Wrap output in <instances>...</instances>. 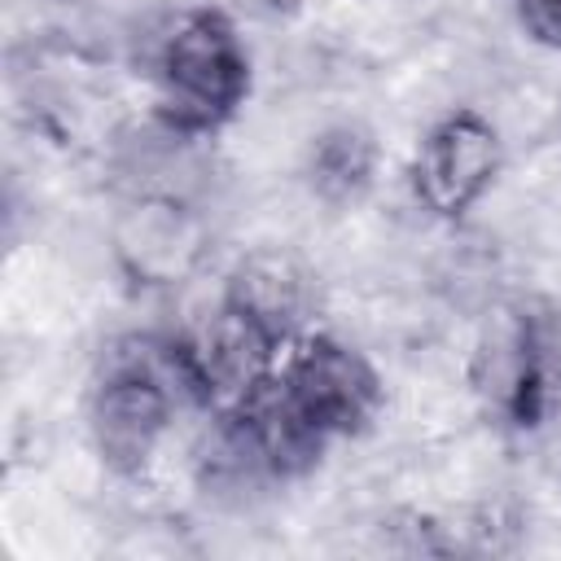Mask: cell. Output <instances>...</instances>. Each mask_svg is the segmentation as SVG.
<instances>
[{
    "label": "cell",
    "mask_w": 561,
    "mask_h": 561,
    "mask_svg": "<svg viewBox=\"0 0 561 561\" xmlns=\"http://www.w3.org/2000/svg\"><path fill=\"white\" fill-rule=\"evenodd\" d=\"M250 88V57L219 9L180 13L153 48V96L171 131L219 127Z\"/></svg>",
    "instance_id": "6da1fadb"
},
{
    "label": "cell",
    "mask_w": 561,
    "mask_h": 561,
    "mask_svg": "<svg viewBox=\"0 0 561 561\" xmlns=\"http://www.w3.org/2000/svg\"><path fill=\"white\" fill-rule=\"evenodd\" d=\"M272 386L320 438L359 430L373 416L377 394H381L377 373L355 346L329 333H311V329L285 342Z\"/></svg>",
    "instance_id": "7a4b0ae2"
},
{
    "label": "cell",
    "mask_w": 561,
    "mask_h": 561,
    "mask_svg": "<svg viewBox=\"0 0 561 561\" xmlns=\"http://www.w3.org/2000/svg\"><path fill=\"white\" fill-rule=\"evenodd\" d=\"M495 175H500V136L473 110H456L438 118L425 131L412 162L416 197L447 219L478 206L482 193L495 184Z\"/></svg>",
    "instance_id": "3957f363"
},
{
    "label": "cell",
    "mask_w": 561,
    "mask_h": 561,
    "mask_svg": "<svg viewBox=\"0 0 561 561\" xmlns=\"http://www.w3.org/2000/svg\"><path fill=\"white\" fill-rule=\"evenodd\" d=\"M114 254L140 285H175L202 254V228L171 193L136 197L114 228Z\"/></svg>",
    "instance_id": "277c9868"
},
{
    "label": "cell",
    "mask_w": 561,
    "mask_h": 561,
    "mask_svg": "<svg viewBox=\"0 0 561 561\" xmlns=\"http://www.w3.org/2000/svg\"><path fill=\"white\" fill-rule=\"evenodd\" d=\"M224 294L237 307H245L254 320H263L272 333H280L285 342L294 333H302L298 320H302V302H307V280H302V272L285 254H254V259H245L232 272V280L224 285Z\"/></svg>",
    "instance_id": "5b68a950"
},
{
    "label": "cell",
    "mask_w": 561,
    "mask_h": 561,
    "mask_svg": "<svg viewBox=\"0 0 561 561\" xmlns=\"http://www.w3.org/2000/svg\"><path fill=\"white\" fill-rule=\"evenodd\" d=\"M373 175V145L364 131H329L320 145H316V184L329 193V197H351L368 184Z\"/></svg>",
    "instance_id": "8992f818"
},
{
    "label": "cell",
    "mask_w": 561,
    "mask_h": 561,
    "mask_svg": "<svg viewBox=\"0 0 561 561\" xmlns=\"http://www.w3.org/2000/svg\"><path fill=\"white\" fill-rule=\"evenodd\" d=\"M513 9H517L522 31L535 44L561 53V0H513Z\"/></svg>",
    "instance_id": "52a82bcc"
}]
</instances>
